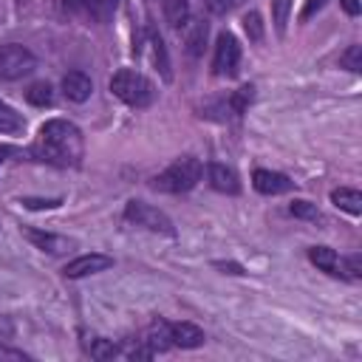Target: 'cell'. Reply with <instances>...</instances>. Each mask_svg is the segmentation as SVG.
Masks as SVG:
<instances>
[{
  "mask_svg": "<svg viewBox=\"0 0 362 362\" xmlns=\"http://www.w3.org/2000/svg\"><path fill=\"white\" fill-rule=\"evenodd\" d=\"M8 156H20V150H17V147H11V144H0V164H3Z\"/></svg>",
  "mask_w": 362,
  "mask_h": 362,
  "instance_id": "cell-34",
  "label": "cell"
},
{
  "mask_svg": "<svg viewBox=\"0 0 362 362\" xmlns=\"http://www.w3.org/2000/svg\"><path fill=\"white\" fill-rule=\"evenodd\" d=\"M161 11L173 28H181L189 17V3L187 0H161Z\"/></svg>",
  "mask_w": 362,
  "mask_h": 362,
  "instance_id": "cell-16",
  "label": "cell"
},
{
  "mask_svg": "<svg viewBox=\"0 0 362 362\" xmlns=\"http://www.w3.org/2000/svg\"><path fill=\"white\" fill-rule=\"evenodd\" d=\"M322 6H325V0H308V3H305V8H303V14H300V20H308V17H311V14H317Z\"/></svg>",
  "mask_w": 362,
  "mask_h": 362,
  "instance_id": "cell-31",
  "label": "cell"
},
{
  "mask_svg": "<svg viewBox=\"0 0 362 362\" xmlns=\"http://www.w3.org/2000/svg\"><path fill=\"white\" fill-rule=\"evenodd\" d=\"M215 266H218V269H229L232 274H243V269H240L238 263H215Z\"/></svg>",
  "mask_w": 362,
  "mask_h": 362,
  "instance_id": "cell-36",
  "label": "cell"
},
{
  "mask_svg": "<svg viewBox=\"0 0 362 362\" xmlns=\"http://www.w3.org/2000/svg\"><path fill=\"white\" fill-rule=\"evenodd\" d=\"M252 184H255V189L263 192V195H280V192H288V189L294 187V181H291L288 175L272 173V170H255Z\"/></svg>",
  "mask_w": 362,
  "mask_h": 362,
  "instance_id": "cell-8",
  "label": "cell"
},
{
  "mask_svg": "<svg viewBox=\"0 0 362 362\" xmlns=\"http://www.w3.org/2000/svg\"><path fill=\"white\" fill-rule=\"evenodd\" d=\"M85 11H88L93 20L107 23V20L113 17V11H116V0H85Z\"/></svg>",
  "mask_w": 362,
  "mask_h": 362,
  "instance_id": "cell-19",
  "label": "cell"
},
{
  "mask_svg": "<svg viewBox=\"0 0 362 362\" xmlns=\"http://www.w3.org/2000/svg\"><path fill=\"white\" fill-rule=\"evenodd\" d=\"M23 235H25L37 249L51 252V255H59V252H65V249L71 246V240H65V238H59V235H51V232H40V229H23Z\"/></svg>",
  "mask_w": 362,
  "mask_h": 362,
  "instance_id": "cell-12",
  "label": "cell"
},
{
  "mask_svg": "<svg viewBox=\"0 0 362 362\" xmlns=\"http://www.w3.org/2000/svg\"><path fill=\"white\" fill-rule=\"evenodd\" d=\"M25 99H28L31 105H37V107H45V105L54 102V90H51L48 82H34V85L25 90Z\"/></svg>",
  "mask_w": 362,
  "mask_h": 362,
  "instance_id": "cell-20",
  "label": "cell"
},
{
  "mask_svg": "<svg viewBox=\"0 0 362 362\" xmlns=\"http://www.w3.org/2000/svg\"><path fill=\"white\" fill-rule=\"evenodd\" d=\"M243 0H206V8L212 11V14H226V11H232L235 6H240Z\"/></svg>",
  "mask_w": 362,
  "mask_h": 362,
  "instance_id": "cell-28",
  "label": "cell"
},
{
  "mask_svg": "<svg viewBox=\"0 0 362 362\" xmlns=\"http://www.w3.org/2000/svg\"><path fill=\"white\" fill-rule=\"evenodd\" d=\"M331 201H334V206H339V209H345V212H351V215H359V212H362V195H359L356 189H351V187L334 189V192H331Z\"/></svg>",
  "mask_w": 362,
  "mask_h": 362,
  "instance_id": "cell-14",
  "label": "cell"
},
{
  "mask_svg": "<svg viewBox=\"0 0 362 362\" xmlns=\"http://www.w3.org/2000/svg\"><path fill=\"white\" fill-rule=\"evenodd\" d=\"M252 99H255V88H252V85L238 88V90H235V96H229V105H232L235 116H238V113H243V110L249 107V102H252Z\"/></svg>",
  "mask_w": 362,
  "mask_h": 362,
  "instance_id": "cell-24",
  "label": "cell"
},
{
  "mask_svg": "<svg viewBox=\"0 0 362 362\" xmlns=\"http://www.w3.org/2000/svg\"><path fill=\"white\" fill-rule=\"evenodd\" d=\"M0 359H14V362H25L28 356L23 351H8V348H0Z\"/></svg>",
  "mask_w": 362,
  "mask_h": 362,
  "instance_id": "cell-32",
  "label": "cell"
},
{
  "mask_svg": "<svg viewBox=\"0 0 362 362\" xmlns=\"http://www.w3.org/2000/svg\"><path fill=\"white\" fill-rule=\"evenodd\" d=\"M339 65L348 68V71H362V48H359V45H351V48L339 57Z\"/></svg>",
  "mask_w": 362,
  "mask_h": 362,
  "instance_id": "cell-27",
  "label": "cell"
},
{
  "mask_svg": "<svg viewBox=\"0 0 362 362\" xmlns=\"http://www.w3.org/2000/svg\"><path fill=\"white\" fill-rule=\"evenodd\" d=\"M238 65H240V45H238V40L229 31H223L218 37V45H215L212 71L218 76H235L238 74Z\"/></svg>",
  "mask_w": 362,
  "mask_h": 362,
  "instance_id": "cell-6",
  "label": "cell"
},
{
  "mask_svg": "<svg viewBox=\"0 0 362 362\" xmlns=\"http://www.w3.org/2000/svg\"><path fill=\"white\" fill-rule=\"evenodd\" d=\"M34 65H37V59L25 45H17V42L0 45V79L3 82H11V79L31 74Z\"/></svg>",
  "mask_w": 362,
  "mask_h": 362,
  "instance_id": "cell-4",
  "label": "cell"
},
{
  "mask_svg": "<svg viewBox=\"0 0 362 362\" xmlns=\"http://www.w3.org/2000/svg\"><path fill=\"white\" fill-rule=\"evenodd\" d=\"M243 28H246L249 40H255V42L263 40V23H260V14H257V11H249V14L243 17Z\"/></svg>",
  "mask_w": 362,
  "mask_h": 362,
  "instance_id": "cell-26",
  "label": "cell"
},
{
  "mask_svg": "<svg viewBox=\"0 0 362 362\" xmlns=\"http://www.w3.org/2000/svg\"><path fill=\"white\" fill-rule=\"evenodd\" d=\"M204 42H206V25L204 23H195L192 31H189V37H187V51L192 57H198V54H204Z\"/></svg>",
  "mask_w": 362,
  "mask_h": 362,
  "instance_id": "cell-23",
  "label": "cell"
},
{
  "mask_svg": "<svg viewBox=\"0 0 362 362\" xmlns=\"http://www.w3.org/2000/svg\"><path fill=\"white\" fill-rule=\"evenodd\" d=\"M62 90H65V96H68L71 102H85V99L90 96L93 85H90V79H88L82 71H71V74H65V79H62Z\"/></svg>",
  "mask_w": 362,
  "mask_h": 362,
  "instance_id": "cell-11",
  "label": "cell"
},
{
  "mask_svg": "<svg viewBox=\"0 0 362 362\" xmlns=\"http://www.w3.org/2000/svg\"><path fill=\"white\" fill-rule=\"evenodd\" d=\"M201 173H204L201 161L192 156H184V158L173 161L164 173H158L153 178V187L161 192H187L201 181Z\"/></svg>",
  "mask_w": 362,
  "mask_h": 362,
  "instance_id": "cell-3",
  "label": "cell"
},
{
  "mask_svg": "<svg viewBox=\"0 0 362 362\" xmlns=\"http://www.w3.org/2000/svg\"><path fill=\"white\" fill-rule=\"evenodd\" d=\"M209 184L218 189V192H240V181H238V173L232 167H223V164H209Z\"/></svg>",
  "mask_w": 362,
  "mask_h": 362,
  "instance_id": "cell-10",
  "label": "cell"
},
{
  "mask_svg": "<svg viewBox=\"0 0 362 362\" xmlns=\"http://www.w3.org/2000/svg\"><path fill=\"white\" fill-rule=\"evenodd\" d=\"M144 342L153 348V354H156V351H167V348L173 345V339H170V322L156 320V322L147 328V339H144Z\"/></svg>",
  "mask_w": 362,
  "mask_h": 362,
  "instance_id": "cell-15",
  "label": "cell"
},
{
  "mask_svg": "<svg viewBox=\"0 0 362 362\" xmlns=\"http://www.w3.org/2000/svg\"><path fill=\"white\" fill-rule=\"evenodd\" d=\"M124 218H127L130 223H136V226L150 229V232H161V235H167V238H173V235H175L173 221H170L161 209H156V206H150V204L130 201V204L124 206Z\"/></svg>",
  "mask_w": 362,
  "mask_h": 362,
  "instance_id": "cell-5",
  "label": "cell"
},
{
  "mask_svg": "<svg viewBox=\"0 0 362 362\" xmlns=\"http://www.w3.org/2000/svg\"><path fill=\"white\" fill-rule=\"evenodd\" d=\"M147 40H150V48H153V59H156V65H158L161 76H164V79H170L173 74H170V59H167V48H164V40H161V34H158L156 28H150V31H147Z\"/></svg>",
  "mask_w": 362,
  "mask_h": 362,
  "instance_id": "cell-17",
  "label": "cell"
},
{
  "mask_svg": "<svg viewBox=\"0 0 362 362\" xmlns=\"http://www.w3.org/2000/svg\"><path fill=\"white\" fill-rule=\"evenodd\" d=\"M308 260H311L317 269L328 272V274H342L339 257H337V252L328 249V246H311V249H308Z\"/></svg>",
  "mask_w": 362,
  "mask_h": 362,
  "instance_id": "cell-13",
  "label": "cell"
},
{
  "mask_svg": "<svg viewBox=\"0 0 362 362\" xmlns=\"http://www.w3.org/2000/svg\"><path fill=\"white\" fill-rule=\"evenodd\" d=\"M288 11H291V0H272V23H274L277 34H286Z\"/></svg>",
  "mask_w": 362,
  "mask_h": 362,
  "instance_id": "cell-21",
  "label": "cell"
},
{
  "mask_svg": "<svg viewBox=\"0 0 362 362\" xmlns=\"http://www.w3.org/2000/svg\"><path fill=\"white\" fill-rule=\"evenodd\" d=\"M88 354H90L93 359H113V356L119 354V348H116L110 339H102V337H96V339H90V345H88Z\"/></svg>",
  "mask_w": 362,
  "mask_h": 362,
  "instance_id": "cell-22",
  "label": "cell"
},
{
  "mask_svg": "<svg viewBox=\"0 0 362 362\" xmlns=\"http://www.w3.org/2000/svg\"><path fill=\"white\" fill-rule=\"evenodd\" d=\"M345 272H348V277H359V274H362V260H359V255H351V257L345 260Z\"/></svg>",
  "mask_w": 362,
  "mask_h": 362,
  "instance_id": "cell-29",
  "label": "cell"
},
{
  "mask_svg": "<svg viewBox=\"0 0 362 362\" xmlns=\"http://www.w3.org/2000/svg\"><path fill=\"white\" fill-rule=\"evenodd\" d=\"M110 266H113V257L99 255V252H90V255L74 257V260L65 266V277H88V274L105 272V269H110Z\"/></svg>",
  "mask_w": 362,
  "mask_h": 362,
  "instance_id": "cell-7",
  "label": "cell"
},
{
  "mask_svg": "<svg viewBox=\"0 0 362 362\" xmlns=\"http://www.w3.org/2000/svg\"><path fill=\"white\" fill-rule=\"evenodd\" d=\"M342 3V8L351 14V17H356L359 14V0H339Z\"/></svg>",
  "mask_w": 362,
  "mask_h": 362,
  "instance_id": "cell-33",
  "label": "cell"
},
{
  "mask_svg": "<svg viewBox=\"0 0 362 362\" xmlns=\"http://www.w3.org/2000/svg\"><path fill=\"white\" fill-rule=\"evenodd\" d=\"M28 209H42V206H59V198H51V201H37V198H25L23 201Z\"/></svg>",
  "mask_w": 362,
  "mask_h": 362,
  "instance_id": "cell-30",
  "label": "cell"
},
{
  "mask_svg": "<svg viewBox=\"0 0 362 362\" xmlns=\"http://www.w3.org/2000/svg\"><path fill=\"white\" fill-rule=\"evenodd\" d=\"M110 90H113V96H119L124 105H133V107H147L156 99L153 82L144 74L133 71V68L116 71L113 79H110Z\"/></svg>",
  "mask_w": 362,
  "mask_h": 362,
  "instance_id": "cell-2",
  "label": "cell"
},
{
  "mask_svg": "<svg viewBox=\"0 0 362 362\" xmlns=\"http://www.w3.org/2000/svg\"><path fill=\"white\" fill-rule=\"evenodd\" d=\"M62 6H65L68 11H82V8H85V0H62Z\"/></svg>",
  "mask_w": 362,
  "mask_h": 362,
  "instance_id": "cell-35",
  "label": "cell"
},
{
  "mask_svg": "<svg viewBox=\"0 0 362 362\" xmlns=\"http://www.w3.org/2000/svg\"><path fill=\"white\" fill-rule=\"evenodd\" d=\"M170 339L178 348H198V345H204V331L192 322H173L170 325Z\"/></svg>",
  "mask_w": 362,
  "mask_h": 362,
  "instance_id": "cell-9",
  "label": "cell"
},
{
  "mask_svg": "<svg viewBox=\"0 0 362 362\" xmlns=\"http://www.w3.org/2000/svg\"><path fill=\"white\" fill-rule=\"evenodd\" d=\"M34 156L54 167H79L82 161V133L68 119H51L40 127L34 141Z\"/></svg>",
  "mask_w": 362,
  "mask_h": 362,
  "instance_id": "cell-1",
  "label": "cell"
},
{
  "mask_svg": "<svg viewBox=\"0 0 362 362\" xmlns=\"http://www.w3.org/2000/svg\"><path fill=\"white\" fill-rule=\"evenodd\" d=\"M288 212H291L294 218H305V221H320V209H317L314 204H308V201H291Z\"/></svg>",
  "mask_w": 362,
  "mask_h": 362,
  "instance_id": "cell-25",
  "label": "cell"
},
{
  "mask_svg": "<svg viewBox=\"0 0 362 362\" xmlns=\"http://www.w3.org/2000/svg\"><path fill=\"white\" fill-rule=\"evenodd\" d=\"M23 127H25L23 116L14 107H8L6 102H0V133H20Z\"/></svg>",
  "mask_w": 362,
  "mask_h": 362,
  "instance_id": "cell-18",
  "label": "cell"
}]
</instances>
